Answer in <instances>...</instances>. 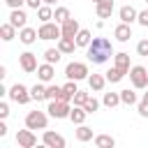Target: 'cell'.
Instances as JSON below:
<instances>
[{
	"label": "cell",
	"instance_id": "20",
	"mask_svg": "<svg viewBox=\"0 0 148 148\" xmlns=\"http://www.w3.org/2000/svg\"><path fill=\"white\" fill-rule=\"evenodd\" d=\"M88 86H90V90L99 92V90H104V86H106V76H102V74H90V76H88Z\"/></svg>",
	"mask_w": 148,
	"mask_h": 148
},
{
	"label": "cell",
	"instance_id": "31",
	"mask_svg": "<svg viewBox=\"0 0 148 148\" xmlns=\"http://www.w3.org/2000/svg\"><path fill=\"white\" fill-rule=\"evenodd\" d=\"M60 56H62V51H60L58 46H56V49H46V51H44V60H46V62H51V65H56V62L60 60Z\"/></svg>",
	"mask_w": 148,
	"mask_h": 148
},
{
	"label": "cell",
	"instance_id": "3",
	"mask_svg": "<svg viewBox=\"0 0 148 148\" xmlns=\"http://www.w3.org/2000/svg\"><path fill=\"white\" fill-rule=\"evenodd\" d=\"M65 76L72 79V81H81V79H88L90 72H88V65L86 62H69L65 67Z\"/></svg>",
	"mask_w": 148,
	"mask_h": 148
},
{
	"label": "cell",
	"instance_id": "43",
	"mask_svg": "<svg viewBox=\"0 0 148 148\" xmlns=\"http://www.w3.org/2000/svg\"><path fill=\"white\" fill-rule=\"evenodd\" d=\"M56 2H58V0H44V5H51V7H53Z\"/></svg>",
	"mask_w": 148,
	"mask_h": 148
},
{
	"label": "cell",
	"instance_id": "33",
	"mask_svg": "<svg viewBox=\"0 0 148 148\" xmlns=\"http://www.w3.org/2000/svg\"><path fill=\"white\" fill-rule=\"evenodd\" d=\"M62 97V86H46V99H60Z\"/></svg>",
	"mask_w": 148,
	"mask_h": 148
},
{
	"label": "cell",
	"instance_id": "38",
	"mask_svg": "<svg viewBox=\"0 0 148 148\" xmlns=\"http://www.w3.org/2000/svg\"><path fill=\"white\" fill-rule=\"evenodd\" d=\"M136 21L143 25V28H148V9H143V12H139V16H136Z\"/></svg>",
	"mask_w": 148,
	"mask_h": 148
},
{
	"label": "cell",
	"instance_id": "41",
	"mask_svg": "<svg viewBox=\"0 0 148 148\" xmlns=\"http://www.w3.org/2000/svg\"><path fill=\"white\" fill-rule=\"evenodd\" d=\"M5 2H7V7H12V9H16V7L25 5V0H5Z\"/></svg>",
	"mask_w": 148,
	"mask_h": 148
},
{
	"label": "cell",
	"instance_id": "34",
	"mask_svg": "<svg viewBox=\"0 0 148 148\" xmlns=\"http://www.w3.org/2000/svg\"><path fill=\"white\" fill-rule=\"evenodd\" d=\"M88 97H90L88 92H83V90H79V92L74 95V99H72V102H74V106H83V104L88 102Z\"/></svg>",
	"mask_w": 148,
	"mask_h": 148
},
{
	"label": "cell",
	"instance_id": "22",
	"mask_svg": "<svg viewBox=\"0 0 148 148\" xmlns=\"http://www.w3.org/2000/svg\"><path fill=\"white\" fill-rule=\"evenodd\" d=\"M86 116H88V111H86L83 106H72L69 120H72L74 125H81V123H86Z\"/></svg>",
	"mask_w": 148,
	"mask_h": 148
},
{
	"label": "cell",
	"instance_id": "40",
	"mask_svg": "<svg viewBox=\"0 0 148 148\" xmlns=\"http://www.w3.org/2000/svg\"><path fill=\"white\" fill-rule=\"evenodd\" d=\"M9 116V106H7V102H0V118H7Z\"/></svg>",
	"mask_w": 148,
	"mask_h": 148
},
{
	"label": "cell",
	"instance_id": "16",
	"mask_svg": "<svg viewBox=\"0 0 148 148\" xmlns=\"http://www.w3.org/2000/svg\"><path fill=\"white\" fill-rule=\"evenodd\" d=\"M118 16H120V21H123V23H132V21H136L139 12H136L132 5H123V7L118 9Z\"/></svg>",
	"mask_w": 148,
	"mask_h": 148
},
{
	"label": "cell",
	"instance_id": "13",
	"mask_svg": "<svg viewBox=\"0 0 148 148\" xmlns=\"http://www.w3.org/2000/svg\"><path fill=\"white\" fill-rule=\"evenodd\" d=\"M25 21H28V16H25V12L21 9V7H16V9H12V14H9V23L14 25V28H25Z\"/></svg>",
	"mask_w": 148,
	"mask_h": 148
},
{
	"label": "cell",
	"instance_id": "2",
	"mask_svg": "<svg viewBox=\"0 0 148 148\" xmlns=\"http://www.w3.org/2000/svg\"><path fill=\"white\" fill-rule=\"evenodd\" d=\"M46 111H49V116H51V118H58V120H62V118H69V113H72V106H69V102H65V99H49V106H46Z\"/></svg>",
	"mask_w": 148,
	"mask_h": 148
},
{
	"label": "cell",
	"instance_id": "36",
	"mask_svg": "<svg viewBox=\"0 0 148 148\" xmlns=\"http://www.w3.org/2000/svg\"><path fill=\"white\" fill-rule=\"evenodd\" d=\"M136 53H139V56H148V39H141V42L136 44Z\"/></svg>",
	"mask_w": 148,
	"mask_h": 148
},
{
	"label": "cell",
	"instance_id": "8",
	"mask_svg": "<svg viewBox=\"0 0 148 148\" xmlns=\"http://www.w3.org/2000/svg\"><path fill=\"white\" fill-rule=\"evenodd\" d=\"M18 65H21V69L25 72V74H32V72H37V56L32 53V51H25V53H21L18 56Z\"/></svg>",
	"mask_w": 148,
	"mask_h": 148
},
{
	"label": "cell",
	"instance_id": "19",
	"mask_svg": "<svg viewBox=\"0 0 148 148\" xmlns=\"http://www.w3.org/2000/svg\"><path fill=\"white\" fill-rule=\"evenodd\" d=\"M58 49L62 51V56L74 53V49H76V39H74V37H60V39H58Z\"/></svg>",
	"mask_w": 148,
	"mask_h": 148
},
{
	"label": "cell",
	"instance_id": "11",
	"mask_svg": "<svg viewBox=\"0 0 148 148\" xmlns=\"http://www.w3.org/2000/svg\"><path fill=\"white\" fill-rule=\"evenodd\" d=\"M53 76H56V67H53L51 62H44V65H39V67H37V79H39L42 83L53 81Z\"/></svg>",
	"mask_w": 148,
	"mask_h": 148
},
{
	"label": "cell",
	"instance_id": "27",
	"mask_svg": "<svg viewBox=\"0 0 148 148\" xmlns=\"http://www.w3.org/2000/svg\"><path fill=\"white\" fill-rule=\"evenodd\" d=\"M104 76H106V81H109V83H118V81H123L125 72H123V69H118V67L113 65L109 72H104Z\"/></svg>",
	"mask_w": 148,
	"mask_h": 148
},
{
	"label": "cell",
	"instance_id": "42",
	"mask_svg": "<svg viewBox=\"0 0 148 148\" xmlns=\"http://www.w3.org/2000/svg\"><path fill=\"white\" fill-rule=\"evenodd\" d=\"M5 134H7V125H5V123H0V136H5Z\"/></svg>",
	"mask_w": 148,
	"mask_h": 148
},
{
	"label": "cell",
	"instance_id": "14",
	"mask_svg": "<svg viewBox=\"0 0 148 148\" xmlns=\"http://www.w3.org/2000/svg\"><path fill=\"white\" fill-rule=\"evenodd\" d=\"M60 28H62V37H76L79 30H81V25H79L76 18H67L65 23H60Z\"/></svg>",
	"mask_w": 148,
	"mask_h": 148
},
{
	"label": "cell",
	"instance_id": "18",
	"mask_svg": "<svg viewBox=\"0 0 148 148\" xmlns=\"http://www.w3.org/2000/svg\"><path fill=\"white\" fill-rule=\"evenodd\" d=\"M113 65L118 69H123L125 74H130V53H113Z\"/></svg>",
	"mask_w": 148,
	"mask_h": 148
},
{
	"label": "cell",
	"instance_id": "7",
	"mask_svg": "<svg viewBox=\"0 0 148 148\" xmlns=\"http://www.w3.org/2000/svg\"><path fill=\"white\" fill-rule=\"evenodd\" d=\"M37 32H39V39H46V42H51V39H60V37H62V28H60L58 23H51V21L42 23Z\"/></svg>",
	"mask_w": 148,
	"mask_h": 148
},
{
	"label": "cell",
	"instance_id": "30",
	"mask_svg": "<svg viewBox=\"0 0 148 148\" xmlns=\"http://www.w3.org/2000/svg\"><path fill=\"white\" fill-rule=\"evenodd\" d=\"M53 18H56V23H65L67 18H72V14H69L67 7H56L53 9Z\"/></svg>",
	"mask_w": 148,
	"mask_h": 148
},
{
	"label": "cell",
	"instance_id": "44",
	"mask_svg": "<svg viewBox=\"0 0 148 148\" xmlns=\"http://www.w3.org/2000/svg\"><path fill=\"white\" fill-rule=\"evenodd\" d=\"M143 99H148V92H143Z\"/></svg>",
	"mask_w": 148,
	"mask_h": 148
},
{
	"label": "cell",
	"instance_id": "29",
	"mask_svg": "<svg viewBox=\"0 0 148 148\" xmlns=\"http://www.w3.org/2000/svg\"><path fill=\"white\" fill-rule=\"evenodd\" d=\"M37 16H39V21H42V23L51 21V18H53V7H51V5H42V7L37 9Z\"/></svg>",
	"mask_w": 148,
	"mask_h": 148
},
{
	"label": "cell",
	"instance_id": "1",
	"mask_svg": "<svg viewBox=\"0 0 148 148\" xmlns=\"http://www.w3.org/2000/svg\"><path fill=\"white\" fill-rule=\"evenodd\" d=\"M86 56H88L90 62L104 65V62L113 56V46H111V42H109L106 37H92V42H90L88 49H86Z\"/></svg>",
	"mask_w": 148,
	"mask_h": 148
},
{
	"label": "cell",
	"instance_id": "5",
	"mask_svg": "<svg viewBox=\"0 0 148 148\" xmlns=\"http://www.w3.org/2000/svg\"><path fill=\"white\" fill-rule=\"evenodd\" d=\"M46 123H49V116L44 113V111H28V116H25V127H30V130H46Z\"/></svg>",
	"mask_w": 148,
	"mask_h": 148
},
{
	"label": "cell",
	"instance_id": "17",
	"mask_svg": "<svg viewBox=\"0 0 148 148\" xmlns=\"http://www.w3.org/2000/svg\"><path fill=\"white\" fill-rule=\"evenodd\" d=\"M37 37H39V32L35 30V28H21V32H18V39L25 44V46H30V44H35L37 42Z\"/></svg>",
	"mask_w": 148,
	"mask_h": 148
},
{
	"label": "cell",
	"instance_id": "15",
	"mask_svg": "<svg viewBox=\"0 0 148 148\" xmlns=\"http://www.w3.org/2000/svg\"><path fill=\"white\" fill-rule=\"evenodd\" d=\"M113 37L118 39V42H130V37H132V28H130V23H118L116 28H113Z\"/></svg>",
	"mask_w": 148,
	"mask_h": 148
},
{
	"label": "cell",
	"instance_id": "6",
	"mask_svg": "<svg viewBox=\"0 0 148 148\" xmlns=\"http://www.w3.org/2000/svg\"><path fill=\"white\" fill-rule=\"evenodd\" d=\"M130 81H132V86H134L136 90L146 88V86H148V72H146V67H143V65L130 67Z\"/></svg>",
	"mask_w": 148,
	"mask_h": 148
},
{
	"label": "cell",
	"instance_id": "10",
	"mask_svg": "<svg viewBox=\"0 0 148 148\" xmlns=\"http://www.w3.org/2000/svg\"><path fill=\"white\" fill-rule=\"evenodd\" d=\"M42 141H44V146H49V148H65V139H62L60 134L51 132V130H46V132H44Z\"/></svg>",
	"mask_w": 148,
	"mask_h": 148
},
{
	"label": "cell",
	"instance_id": "21",
	"mask_svg": "<svg viewBox=\"0 0 148 148\" xmlns=\"http://www.w3.org/2000/svg\"><path fill=\"white\" fill-rule=\"evenodd\" d=\"M16 30H18V28H14L9 21L2 23V25H0V37H2V42H12V39L16 37Z\"/></svg>",
	"mask_w": 148,
	"mask_h": 148
},
{
	"label": "cell",
	"instance_id": "37",
	"mask_svg": "<svg viewBox=\"0 0 148 148\" xmlns=\"http://www.w3.org/2000/svg\"><path fill=\"white\" fill-rule=\"evenodd\" d=\"M139 116L141 118H148V99H141L139 102Z\"/></svg>",
	"mask_w": 148,
	"mask_h": 148
},
{
	"label": "cell",
	"instance_id": "12",
	"mask_svg": "<svg viewBox=\"0 0 148 148\" xmlns=\"http://www.w3.org/2000/svg\"><path fill=\"white\" fill-rule=\"evenodd\" d=\"M95 12L99 18H109L113 14V0H97L95 2Z\"/></svg>",
	"mask_w": 148,
	"mask_h": 148
},
{
	"label": "cell",
	"instance_id": "24",
	"mask_svg": "<svg viewBox=\"0 0 148 148\" xmlns=\"http://www.w3.org/2000/svg\"><path fill=\"white\" fill-rule=\"evenodd\" d=\"M30 95H32V99L35 102H42V99H46V86L39 81V83H35L32 88H30Z\"/></svg>",
	"mask_w": 148,
	"mask_h": 148
},
{
	"label": "cell",
	"instance_id": "26",
	"mask_svg": "<svg viewBox=\"0 0 148 148\" xmlns=\"http://www.w3.org/2000/svg\"><path fill=\"white\" fill-rule=\"evenodd\" d=\"M95 146L97 148H113L116 146V139L109 136V134H97L95 136Z\"/></svg>",
	"mask_w": 148,
	"mask_h": 148
},
{
	"label": "cell",
	"instance_id": "45",
	"mask_svg": "<svg viewBox=\"0 0 148 148\" xmlns=\"http://www.w3.org/2000/svg\"><path fill=\"white\" fill-rule=\"evenodd\" d=\"M92 2H97V0H92Z\"/></svg>",
	"mask_w": 148,
	"mask_h": 148
},
{
	"label": "cell",
	"instance_id": "23",
	"mask_svg": "<svg viewBox=\"0 0 148 148\" xmlns=\"http://www.w3.org/2000/svg\"><path fill=\"white\" fill-rule=\"evenodd\" d=\"M74 39H76V46H81V49H88V44L92 42V35H90V30L81 28V30H79V35H76Z\"/></svg>",
	"mask_w": 148,
	"mask_h": 148
},
{
	"label": "cell",
	"instance_id": "46",
	"mask_svg": "<svg viewBox=\"0 0 148 148\" xmlns=\"http://www.w3.org/2000/svg\"><path fill=\"white\" fill-rule=\"evenodd\" d=\"M146 2H148V0H146Z\"/></svg>",
	"mask_w": 148,
	"mask_h": 148
},
{
	"label": "cell",
	"instance_id": "25",
	"mask_svg": "<svg viewBox=\"0 0 148 148\" xmlns=\"http://www.w3.org/2000/svg\"><path fill=\"white\" fill-rule=\"evenodd\" d=\"M102 104H104V106H109V109H113V106L123 104V102H120V92H104Z\"/></svg>",
	"mask_w": 148,
	"mask_h": 148
},
{
	"label": "cell",
	"instance_id": "9",
	"mask_svg": "<svg viewBox=\"0 0 148 148\" xmlns=\"http://www.w3.org/2000/svg\"><path fill=\"white\" fill-rule=\"evenodd\" d=\"M16 143L21 148H32V146H37V136H35V132L30 127H25V130L16 132Z\"/></svg>",
	"mask_w": 148,
	"mask_h": 148
},
{
	"label": "cell",
	"instance_id": "4",
	"mask_svg": "<svg viewBox=\"0 0 148 148\" xmlns=\"http://www.w3.org/2000/svg\"><path fill=\"white\" fill-rule=\"evenodd\" d=\"M7 95H9V99H12V102H16V104H28V102L32 99L30 90H28L23 83H14V86L7 90Z\"/></svg>",
	"mask_w": 148,
	"mask_h": 148
},
{
	"label": "cell",
	"instance_id": "39",
	"mask_svg": "<svg viewBox=\"0 0 148 148\" xmlns=\"http://www.w3.org/2000/svg\"><path fill=\"white\" fill-rule=\"evenodd\" d=\"M25 5H28L30 9H35V12H37V9L44 5V0H25Z\"/></svg>",
	"mask_w": 148,
	"mask_h": 148
},
{
	"label": "cell",
	"instance_id": "35",
	"mask_svg": "<svg viewBox=\"0 0 148 148\" xmlns=\"http://www.w3.org/2000/svg\"><path fill=\"white\" fill-rule=\"evenodd\" d=\"M83 109H86V111H88V113H95V111H97V109H99V102H97V99H95V97H88V102H86V104H83Z\"/></svg>",
	"mask_w": 148,
	"mask_h": 148
},
{
	"label": "cell",
	"instance_id": "32",
	"mask_svg": "<svg viewBox=\"0 0 148 148\" xmlns=\"http://www.w3.org/2000/svg\"><path fill=\"white\" fill-rule=\"evenodd\" d=\"M120 102H123V104H127V106L136 104V92H134V90H130V88L120 90Z\"/></svg>",
	"mask_w": 148,
	"mask_h": 148
},
{
	"label": "cell",
	"instance_id": "28",
	"mask_svg": "<svg viewBox=\"0 0 148 148\" xmlns=\"http://www.w3.org/2000/svg\"><path fill=\"white\" fill-rule=\"evenodd\" d=\"M76 139H79L81 143L90 141V139H92V130H90L86 123H81V125H79V130H76Z\"/></svg>",
	"mask_w": 148,
	"mask_h": 148
}]
</instances>
